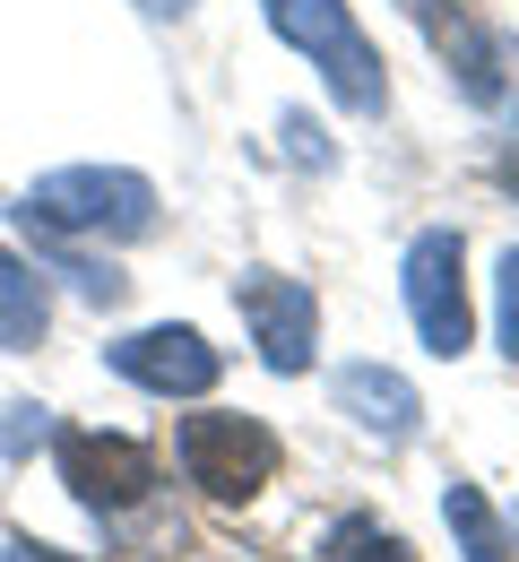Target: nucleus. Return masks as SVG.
<instances>
[{
    "label": "nucleus",
    "mask_w": 519,
    "mask_h": 562,
    "mask_svg": "<svg viewBox=\"0 0 519 562\" xmlns=\"http://www.w3.org/2000/svg\"><path fill=\"white\" fill-rule=\"evenodd\" d=\"M18 216L35 234H113V243H139V234H156V182L148 173H122V165H61V173L26 182Z\"/></svg>",
    "instance_id": "nucleus-1"
},
{
    "label": "nucleus",
    "mask_w": 519,
    "mask_h": 562,
    "mask_svg": "<svg viewBox=\"0 0 519 562\" xmlns=\"http://www.w3.org/2000/svg\"><path fill=\"white\" fill-rule=\"evenodd\" d=\"M269 9V26L295 44V53H312V70L338 87V104L347 113H381V61H372L364 26L347 18V0H260Z\"/></svg>",
    "instance_id": "nucleus-2"
},
{
    "label": "nucleus",
    "mask_w": 519,
    "mask_h": 562,
    "mask_svg": "<svg viewBox=\"0 0 519 562\" xmlns=\"http://www.w3.org/2000/svg\"><path fill=\"white\" fill-rule=\"evenodd\" d=\"M182 468H191L200 493L242 502V493H260L278 476V441L251 416H182Z\"/></svg>",
    "instance_id": "nucleus-3"
},
{
    "label": "nucleus",
    "mask_w": 519,
    "mask_h": 562,
    "mask_svg": "<svg viewBox=\"0 0 519 562\" xmlns=\"http://www.w3.org/2000/svg\"><path fill=\"white\" fill-rule=\"evenodd\" d=\"M467 251H459V234L450 225H433V234H416L407 243V269H398V285H407V312H416V338L433 355H459L467 347Z\"/></svg>",
    "instance_id": "nucleus-4"
},
{
    "label": "nucleus",
    "mask_w": 519,
    "mask_h": 562,
    "mask_svg": "<svg viewBox=\"0 0 519 562\" xmlns=\"http://www.w3.org/2000/svg\"><path fill=\"white\" fill-rule=\"evenodd\" d=\"M407 18L433 35V53L459 70V95H467V104H503V95H511L519 44H511V35H494V26H476L467 0H407Z\"/></svg>",
    "instance_id": "nucleus-5"
},
{
    "label": "nucleus",
    "mask_w": 519,
    "mask_h": 562,
    "mask_svg": "<svg viewBox=\"0 0 519 562\" xmlns=\"http://www.w3.org/2000/svg\"><path fill=\"white\" fill-rule=\"evenodd\" d=\"M61 485L87 510H131V502H148L156 459L131 432H61Z\"/></svg>",
    "instance_id": "nucleus-6"
},
{
    "label": "nucleus",
    "mask_w": 519,
    "mask_h": 562,
    "mask_svg": "<svg viewBox=\"0 0 519 562\" xmlns=\"http://www.w3.org/2000/svg\"><path fill=\"white\" fill-rule=\"evenodd\" d=\"M104 363L122 372V381H139L156 398H200V390H217V347L200 338V329H139V338H122V347H104Z\"/></svg>",
    "instance_id": "nucleus-7"
},
{
    "label": "nucleus",
    "mask_w": 519,
    "mask_h": 562,
    "mask_svg": "<svg viewBox=\"0 0 519 562\" xmlns=\"http://www.w3.org/2000/svg\"><path fill=\"white\" fill-rule=\"evenodd\" d=\"M234 303H242V321H251V338H260V363H269V372H303V363H312V338H320L312 285L251 269V278L234 285Z\"/></svg>",
    "instance_id": "nucleus-8"
},
{
    "label": "nucleus",
    "mask_w": 519,
    "mask_h": 562,
    "mask_svg": "<svg viewBox=\"0 0 519 562\" xmlns=\"http://www.w3.org/2000/svg\"><path fill=\"white\" fill-rule=\"evenodd\" d=\"M338 407L356 424H372L381 441H416V416H425L416 390H407L398 372H381V363H347V372H338Z\"/></svg>",
    "instance_id": "nucleus-9"
},
{
    "label": "nucleus",
    "mask_w": 519,
    "mask_h": 562,
    "mask_svg": "<svg viewBox=\"0 0 519 562\" xmlns=\"http://www.w3.org/2000/svg\"><path fill=\"white\" fill-rule=\"evenodd\" d=\"M442 519H450V537H459V554H467V562H519V528L476 485H450L442 493Z\"/></svg>",
    "instance_id": "nucleus-10"
},
{
    "label": "nucleus",
    "mask_w": 519,
    "mask_h": 562,
    "mask_svg": "<svg viewBox=\"0 0 519 562\" xmlns=\"http://www.w3.org/2000/svg\"><path fill=\"white\" fill-rule=\"evenodd\" d=\"M44 321H53V294H44V278L18 260V251H0V347H35L44 338Z\"/></svg>",
    "instance_id": "nucleus-11"
},
{
    "label": "nucleus",
    "mask_w": 519,
    "mask_h": 562,
    "mask_svg": "<svg viewBox=\"0 0 519 562\" xmlns=\"http://www.w3.org/2000/svg\"><path fill=\"white\" fill-rule=\"evenodd\" d=\"M329 562H407V546L390 528H372V519H338L329 528Z\"/></svg>",
    "instance_id": "nucleus-12"
},
{
    "label": "nucleus",
    "mask_w": 519,
    "mask_h": 562,
    "mask_svg": "<svg viewBox=\"0 0 519 562\" xmlns=\"http://www.w3.org/2000/svg\"><path fill=\"white\" fill-rule=\"evenodd\" d=\"M44 432H53V424H44V407H9V424H0V450L18 459V450H26V441H44Z\"/></svg>",
    "instance_id": "nucleus-13"
},
{
    "label": "nucleus",
    "mask_w": 519,
    "mask_h": 562,
    "mask_svg": "<svg viewBox=\"0 0 519 562\" xmlns=\"http://www.w3.org/2000/svg\"><path fill=\"white\" fill-rule=\"evenodd\" d=\"M494 321H503V347L519 355V251H503V312Z\"/></svg>",
    "instance_id": "nucleus-14"
},
{
    "label": "nucleus",
    "mask_w": 519,
    "mask_h": 562,
    "mask_svg": "<svg viewBox=\"0 0 519 562\" xmlns=\"http://www.w3.org/2000/svg\"><path fill=\"white\" fill-rule=\"evenodd\" d=\"M9 562H78V554H53V546H9Z\"/></svg>",
    "instance_id": "nucleus-15"
},
{
    "label": "nucleus",
    "mask_w": 519,
    "mask_h": 562,
    "mask_svg": "<svg viewBox=\"0 0 519 562\" xmlns=\"http://www.w3.org/2000/svg\"><path fill=\"white\" fill-rule=\"evenodd\" d=\"M139 9H148V18H173V9H191V0H139Z\"/></svg>",
    "instance_id": "nucleus-16"
},
{
    "label": "nucleus",
    "mask_w": 519,
    "mask_h": 562,
    "mask_svg": "<svg viewBox=\"0 0 519 562\" xmlns=\"http://www.w3.org/2000/svg\"><path fill=\"white\" fill-rule=\"evenodd\" d=\"M503 182H511V191H519V147H511V156H503Z\"/></svg>",
    "instance_id": "nucleus-17"
}]
</instances>
